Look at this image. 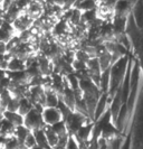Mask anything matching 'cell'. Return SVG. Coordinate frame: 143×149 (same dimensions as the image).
Here are the masks:
<instances>
[{"label":"cell","instance_id":"cell-1","mask_svg":"<svg viewBox=\"0 0 143 149\" xmlns=\"http://www.w3.org/2000/svg\"><path fill=\"white\" fill-rule=\"evenodd\" d=\"M44 107L40 105H34V108L28 113L23 116V125L30 131H35L38 129H44L46 127L44 120L41 117V110Z\"/></svg>","mask_w":143,"mask_h":149},{"label":"cell","instance_id":"cell-2","mask_svg":"<svg viewBox=\"0 0 143 149\" xmlns=\"http://www.w3.org/2000/svg\"><path fill=\"white\" fill-rule=\"evenodd\" d=\"M41 117L45 126H53L55 123L63 121L64 117L59 107H44L41 110Z\"/></svg>","mask_w":143,"mask_h":149},{"label":"cell","instance_id":"cell-3","mask_svg":"<svg viewBox=\"0 0 143 149\" xmlns=\"http://www.w3.org/2000/svg\"><path fill=\"white\" fill-rule=\"evenodd\" d=\"M34 20H35V19L31 18L27 13L21 11L20 15L18 16L11 24H12V26H14V28H15L16 33L19 34V33H21V31L30 29V28L32 27V25H34Z\"/></svg>","mask_w":143,"mask_h":149},{"label":"cell","instance_id":"cell-4","mask_svg":"<svg viewBox=\"0 0 143 149\" xmlns=\"http://www.w3.org/2000/svg\"><path fill=\"white\" fill-rule=\"evenodd\" d=\"M23 11L27 13L31 18L36 19V18H38V17H40V16L43 15V13H44V3L40 2V1L31 0L30 3L28 5V7L26 8Z\"/></svg>","mask_w":143,"mask_h":149},{"label":"cell","instance_id":"cell-5","mask_svg":"<svg viewBox=\"0 0 143 149\" xmlns=\"http://www.w3.org/2000/svg\"><path fill=\"white\" fill-rule=\"evenodd\" d=\"M26 70V64L25 60L16 57V56H9L8 60V72H16V71H25Z\"/></svg>","mask_w":143,"mask_h":149},{"label":"cell","instance_id":"cell-6","mask_svg":"<svg viewBox=\"0 0 143 149\" xmlns=\"http://www.w3.org/2000/svg\"><path fill=\"white\" fill-rule=\"evenodd\" d=\"M2 117L5 119H7L9 122H11L15 127L23 125V117L21 114H19L18 112H11V111H7V110H3L2 111Z\"/></svg>","mask_w":143,"mask_h":149},{"label":"cell","instance_id":"cell-7","mask_svg":"<svg viewBox=\"0 0 143 149\" xmlns=\"http://www.w3.org/2000/svg\"><path fill=\"white\" fill-rule=\"evenodd\" d=\"M32 108H34V103L30 101L29 97H27L25 95V97L19 99V105H18L17 112L23 117V116H25L26 113H28Z\"/></svg>","mask_w":143,"mask_h":149},{"label":"cell","instance_id":"cell-8","mask_svg":"<svg viewBox=\"0 0 143 149\" xmlns=\"http://www.w3.org/2000/svg\"><path fill=\"white\" fill-rule=\"evenodd\" d=\"M82 14H83V11H81L78 8L72 7L70 16H69V19H68V24H69L70 28L76 27L77 25L81 24V22H82Z\"/></svg>","mask_w":143,"mask_h":149},{"label":"cell","instance_id":"cell-9","mask_svg":"<svg viewBox=\"0 0 143 149\" xmlns=\"http://www.w3.org/2000/svg\"><path fill=\"white\" fill-rule=\"evenodd\" d=\"M117 149H131V131H130V126L126 128L124 137L121 141L120 147Z\"/></svg>","mask_w":143,"mask_h":149},{"label":"cell","instance_id":"cell-10","mask_svg":"<svg viewBox=\"0 0 143 149\" xmlns=\"http://www.w3.org/2000/svg\"><path fill=\"white\" fill-rule=\"evenodd\" d=\"M31 0H15L14 3H15L16 7H18L21 11H23L26 8L28 7V5L30 3Z\"/></svg>","mask_w":143,"mask_h":149},{"label":"cell","instance_id":"cell-11","mask_svg":"<svg viewBox=\"0 0 143 149\" xmlns=\"http://www.w3.org/2000/svg\"><path fill=\"white\" fill-rule=\"evenodd\" d=\"M49 2H52L55 6H58V7L64 8V5H65V0H48Z\"/></svg>","mask_w":143,"mask_h":149},{"label":"cell","instance_id":"cell-12","mask_svg":"<svg viewBox=\"0 0 143 149\" xmlns=\"http://www.w3.org/2000/svg\"><path fill=\"white\" fill-rule=\"evenodd\" d=\"M0 2H1V0H0Z\"/></svg>","mask_w":143,"mask_h":149}]
</instances>
